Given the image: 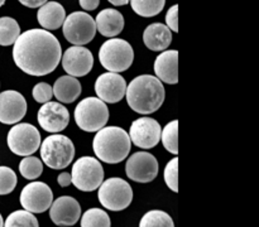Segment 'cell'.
<instances>
[{"mask_svg":"<svg viewBox=\"0 0 259 227\" xmlns=\"http://www.w3.org/2000/svg\"><path fill=\"white\" fill-rule=\"evenodd\" d=\"M166 24L171 32H179V5H174L166 14Z\"/></svg>","mask_w":259,"mask_h":227,"instance_id":"cell-34","label":"cell"},{"mask_svg":"<svg viewBox=\"0 0 259 227\" xmlns=\"http://www.w3.org/2000/svg\"><path fill=\"white\" fill-rule=\"evenodd\" d=\"M161 140L164 149L174 155L179 154V121L172 120L161 131Z\"/></svg>","mask_w":259,"mask_h":227,"instance_id":"cell-26","label":"cell"},{"mask_svg":"<svg viewBox=\"0 0 259 227\" xmlns=\"http://www.w3.org/2000/svg\"><path fill=\"white\" fill-rule=\"evenodd\" d=\"M126 82L123 76L115 72L103 73L95 82V92L101 101L116 103L125 96Z\"/></svg>","mask_w":259,"mask_h":227,"instance_id":"cell-17","label":"cell"},{"mask_svg":"<svg viewBox=\"0 0 259 227\" xmlns=\"http://www.w3.org/2000/svg\"><path fill=\"white\" fill-rule=\"evenodd\" d=\"M99 60L101 66L110 72H124L133 63L134 50L126 40L111 38L100 47Z\"/></svg>","mask_w":259,"mask_h":227,"instance_id":"cell-6","label":"cell"},{"mask_svg":"<svg viewBox=\"0 0 259 227\" xmlns=\"http://www.w3.org/2000/svg\"><path fill=\"white\" fill-rule=\"evenodd\" d=\"M19 172L25 179H37L43 172V164L37 156L28 155L19 163Z\"/></svg>","mask_w":259,"mask_h":227,"instance_id":"cell-30","label":"cell"},{"mask_svg":"<svg viewBox=\"0 0 259 227\" xmlns=\"http://www.w3.org/2000/svg\"><path fill=\"white\" fill-rule=\"evenodd\" d=\"M13 47V60L30 76H46L57 68L62 48L57 38L46 29H29L19 34Z\"/></svg>","mask_w":259,"mask_h":227,"instance_id":"cell-1","label":"cell"},{"mask_svg":"<svg viewBox=\"0 0 259 227\" xmlns=\"http://www.w3.org/2000/svg\"><path fill=\"white\" fill-rule=\"evenodd\" d=\"M143 42L148 49L153 52H161L167 49L171 44L172 33L167 25L162 23H153L144 30Z\"/></svg>","mask_w":259,"mask_h":227,"instance_id":"cell-20","label":"cell"},{"mask_svg":"<svg viewBox=\"0 0 259 227\" xmlns=\"http://www.w3.org/2000/svg\"><path fill=\"white\" fill-rule=\"evenodd\" d=\"M131 146L129 134L118 126H104L94 136V153L104 163L118 164L123 161L128 156Z\"/></svg>","mask_w":259,"mask_h":227,"instance_id":"cell-3","label":"cell"},{"mask_svg":"<svg viewBox=\"0 0 259 227\" xmlns=\"http://www.w3.org/2000/svg\"><path fill=\"white\" fill-rule=\"evenodd\" d=\"M62 32L67 42L73 45L88 44L96 34L95 20L85 12H73L63 22Z\"/></svg>","mask_w":259,"mask_h":227,"instance_id":"cell-9","label":"cell"},{"mask_svg":"<svg viewBox=\"0 0 259 227\" xmlns=\"http://www.w3.org/2000/svg\"><path fill=\"white\" fill-rule=\"evenodd\" d=\"M52 202V189L43 182H30L20 192V204L30 213H43Z\"/></svg>","mask_w":259,"mask_h":227,"instance_id":"cell-12","label":"cell"},{"mask_svg":"<svg viewBox=\"0 0 259 227\" xmlns=\"http://www.w3.org/2000/svg\"><path fill=\"white\" fill-rule=\"evenodd\" d=\"M37 119L43 130L58 134L67 128L70 123V112L62 103L48 101L38 110Z\"/></svg>","mask_w":259,"mask_h":227,"instance_id":"cell-15","label":"cell"},{"mask_svg":"<svg viewBox=\"0 0 259 227\" xmlns=\"http://www.w3.org/2000/svg\"><path fill=\"white\" fill-rule=\"evenodd\" d=\"M4 227H39V223L34 214L25 209H20L12 212L8 216Z\"/></svg>","mask_w":259,"mask_h":227,"instance_id":"cell-29","label":"cell"},{"mask_svg":"<svg viewBox=\"0 0 259 227\" xmlns=\"http://www.w3.org/2000/svg\"><path fill=\"white\" fill-rule=\"evenodd\" d=\"M28 105L24 96L14 90L0 93V123L13 125L22 121L27 114Z\"/></svg>","mask_w":259,"mask_h":227,"instance_id":"cell-16","label":"cell"},{"mask_svg":"<svg viewBox=\"0 0 259 227\" xmlns=\"http://www.w3.org/2000/svg\"><path fill=\"white\" fill-rule=\"evenodd\" d=\"M19 3L27 8H39L47 3V0H19Z\"/></svg>","mask_w":259,"mask_h":227,"instance_id":"cell-37","label":"cell"},{"mask_svg":"<svg viewBox=\"0 0 259 227\" xmlns=\"http://www.w3.org/2000/svg\"><path fill=\"white\" fill-rule=\"evenodd\" d=\"M0 227H4V221H3L2 214H0Z\"/></svg>","mask_w":259,"mask_h":227,"instance_id":"cell-39","label":"cell"},{"mask_svg":"<svg viewBox=\"0 0 259 227\" xmlns=\"http://www.w3.org/2000/svg\"><path fill=\"white\" fill-rule=\"evenodd\" d=\"M108 2L111 3L113 5H115V7H123V5L128 4L131 0H108Z\"/></svg>","mask_w":259,"mask_h":227,"instance_id":"cell-38","label":"cell"},{"mask_svg":"<svg viewBox=\"0 0 259 227\" xmlns=\"http://www.w3.org/2000/svg\"><path fill=\"white\" fill-rule=\"evenodd\" d=\"M80 3V7L82 8L83 10H95L96 8L100 4V0H78Z\"/></svg>","mask_w":259,"mask_h":227,"instance_id":"cell-35","label":"cell"},{"mask_svg":"<svg viewBox=\"0 0 259 227\" xmlns=\"http://www.w3.org/2000/svg\"><path fill=\"white\" fill-rule=\"evenodd\" d=\"M57 182L61 187H63V188H65V187H68L71 184V174L67 173V172H63V173H61L60 176H58Z\"/></svg>","mask_w":259,"mask_h":227,"instance_id":"cell-36","label":"cell"},{"mask_svg":"<svg viewBox=\"0 0 259 227\" xmlns=\"http://www.w3.org/2000/svg\"><path fill=\"white\" fill-rule=\"evenodd\" d=\"M161 125L154 119L144 116L134 120L129 130V138L136 146L152 149L161 141Z\"/></svg>","mask_w":259,"mask_h":227,"instance_id":"cell-13","label":"cell"},{"mask_svg":"<svg viewBox=\"0 0 259 227\" xmlns=\"http://www.w3.org/2000/svg\"><path fill=\"white\" fill-rule=\"evenodd\" d=\"M8 146L20 156L32 155L40 146V134L32 124H15L8 133Z\"/></svg>","mask_w":259,"mask_h":227,"instance_id":"cell-10","label":"cell"},{"mask_svg":"<svg viewBox=\"0 0 259 227\" xmlns=\"http://www.w3.org/2000/svg\"><path fill=\"white\" fill-rule=\"evenodd\" d=\"M154 73L161 82L176 85L179 82V52L163 50L154 61Z\"/></svg>","mask_w":259,"mask_h":227,"instance_id":"cell-19","label":"cell"},{"mask_svg":"<svg viewBox=\"0 0 259 227\" xmlns=\"http://www.w3.org/2000/svg\"><path fill=\"white\" fill-rule=\"evenodd\" d=\"M37 19L40 27L46 30H55L62 27L66 19L65 8L57 2H47L39 7L37 13Z\"/></svg>","mask_w":259,"mask_h":227,"instance_id":"cell-22","label":"cell"},{"mask_svg":"<svg viewBox=\"0 0 259 227\" xmlns=\"http://www.w3.org/2000/svg\"><path fill=\"white\" fill-rule=\"evenodd\" d=\"M52 91L53 96L58 101L63 103H72L81 95L82 87H81V83L77 78L67 75L62 76V77H60L56 81L52 87Z\"/></svg>","mask_w":259,"mask_h":227,"instance_id":"cell-23","label":"cell"},{"mask_svg":"<svg viewBox=\"0 0 259 227\" xmlns=\"http://www.w3.org/2000/svg\"><path fill=\"white\" fill-rule=\"evenodd\" d=\"M76 125L86 133H96L106 125L109 120V108L99 97H86L75 108Z\"/></svg>","mask_w":259,"mask_h":227,"instance_id":"cell-5","label":"cell"},{"mask_svg":"<svg viewBox=\"0 0 259 227\" xmlns=\"http://www.w3.org/2000/svg\"><path fill=\"white\" fill-rule=\"evenodd\" d=\"M110 217L104 209L90 208L81 217V227H110Z\"/></svg>","mask_w":259,"mask_h":227,"instance_id":"cell-28","label":"cell"},{"mask_svg":"<svg viewBox=\"0 0 259 227\" xmlns=\"http://www.w3.org/2000/svg\"><path fill=\"white\" fill-rule=\"evenodd\" d=\"M99 201L109 211H123L133 201L131 184L121 178H109L99 187Z\"/></svg>","mask_w":259,"mask_h":227,"instance_id":"cell-8","label":"cell"},{"mask_svg":"<svg viewBox=\"0 0 259 227\" xmlns=\"http://www.w3.org/2000/svg\"><path fill=\"white\" fill-rule=\"evenodd\" d=\"M164 182L172 192L179 193V158L171 159L164 168Z\"/></svg>","mask_w":259,"mask_h":227,"instance_id":"cell-32","label":"cell"},{"mask_svg":"<svg viewBox=\"0 0 259 227\" xmlns=\"http://www.w3.org/2000/svg\"><path fill=\"white\" fill-rule=\"evenodd\" d=\"M139 227H175V223L167 212L153 209L142 217Z\"/></svg>","mask_w":259,"mask_h":227,"instance_id":"cell-27","label":"cell"},{"mask_svg":"<svg viewBox=\"0 0 259 227\" xmlns=\"http://www.w3.org/2000/svg\"><path fill=\"white\" fill-rule=\"evenodd\" d=\"M159 164L156 156L148 151L134 153L125 164V173L137 183H149L158 176Z\"/></svg>","mask_w":259,"mask_h":227,"instance_id":"cell-11","label":"cell"},{"mask_svg":"<svg viewBox=\"0 0 259 227\" xmlns=\"http://www.w3.org/2000/svg\"><path fill=\"white\" fill-rule=\"evenodd\" d=\"M75 156V145L70 138L61 134L47 136L40 143V158L52 169H65Z\"/></svg>","mask_w":259,"mask_h":227,"instance_id":"cell-4","label":"cell"},{"mask_svg":"<svg viewBox=\"0 0 259 227\" xmlns=\"http://www.w3.org/2000/svg\"><path fill=\"white\" fill-rule=\"evenodd\" d=\"M125 97L134 112L148 115L161 107L166 92L163 83L158 78L151 75H141L126 86Z\"/></svg>","mask_w":259,"mask_h":227,"instance_id":"cell-2","label":"cell"},{"mask_svg":"<svg viewBox=\"0 0 259 227\" xmlns=\"http://www.w3.org/2000/svg\"><path fill=\"white\" fill-rule=\"evenodd\" d=\"M17 183L18 178L15 172L9 166H0V196L12 193Z\"/></svg>","mask_w":259,"mask_h":227,"instance_id":"cell-31","label":"cell"},{"mask_svg":"<svg viewBox=\"0 0 259 227\" xmlns=\"http://www.w3.org/2000/svg\"><path fill=\"white\" fill-rule=\"evenodd\" d=\"M4 3H5V0H0V8H2L3 5H4Z\"/></svg>","mask_w":259,"mask_h":227,"instance_id":"cell-40","label":"cell"},{"mask_svg":"<svg viewBox=\"0 0 259 227\" xmlns=\"http://www.w3.org/2000/svg\"><path fill=\"white\" fill-rule=\"evenodd\" d=\"M132 9L134 13L144 18H152L158 15L163 10L166 0H131Z\"/></svg>","mask_w":259,"mask_h":227,"instance_id":"cell-25","label":"cell"},{"mask_svg":"<svg viewBox=\"0 0 259 227\" xmlns=\"http://www.w3.org/2000/svg\"><path fill=\"white\" fill-rule=\"evenodd\" d=\"M33 98H34L37 102L39 103H46L48 101H51V98L53 97V91L51 85L46 82H39L33 87L32 91Z\"/></svg>","mask_w":259,"mask_h":227,"instance_id":"cell-33","label":"cell"},{"mask_svg":"<svg viewBox=\"0 0 259 227\" xmlns=\"http://www.w3.org/2000/svg\"><path fill=\"white\" fill-rule=\"evenodd\" d=\"M20 34V27L15 19L10 17L0 18V45L8 47L14 44Z\"/></svg>","mask_w":259,"mask_h":227,"instance_id":"cell-24","label":"cell"},{"mask_svg":"<svg viewBox=\"0 0 259 227\" xmlns=\"http://www.w3.org/2000/svg\"><path fill=\"white\" fill-rule=\"evenodd\" d=\"M104 182V169L93 156H81L73 163L71 183L82 192H93Z\"/></svg>","mask_w":259,"mask_h":227,"instance_id":"cell-7","label":"cell"},{"mask_svg":"<svg viewBox=\"0 0 259 227\" xmlns=\"http://www.w3.org/2000/svg\"><path fill=\"white\" fill-rule=\"evenodd\" d=\"M96 30L101 35L108 38L120 34L124 28V17L115 9H104L98 14L95 19Z\"/></svg>","mask_w":259,"mask_h":227,"instance_id":"cell-21","label":"cell"},{"mask_svg":"<svg viewBox=\"0 0 259 227\" xmlns=\"http://www.w3.org/2000/svg\"><path fill=\"white\" fill-rule=\"evenodd\" d=\"M50 217L57 226H73L81 217L80 203L73 197H60L51 204Z\"/></svg>","mask_w":259,"mask_h":227,"instance_id":"cell-18","label":"cell"},{"mask_svg":"<svg viewBox=\"0 0 259 227\" xmlns=\"http://www.w3.org/2000/svg\"><path fill=\"white\" fill-rule=\"evenodd\" d=\"M63 70L72 77L86 76L94 66V55L91 50L82 45H73L67 48L61 57Z\"/></svg>","mask_w":259,"mask_h":227,"instance_id":"cell-14","label":"cell"}]
</instances>
